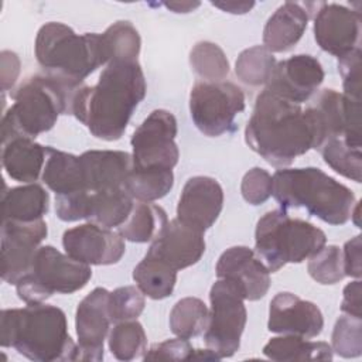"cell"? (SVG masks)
Instances as JSON below:
<instances>
[{
	"mask_svg": "<svg viewBox=\"0 0 362 362\" xmlns=\"http://www.w3.org/2000/svg\"><path fill=\"white\" fill-rule=\"evenodd\" d=\"M107 345L116 359L133 361L144 356L147 351V335L137 320L120 321L110 329Z\"/></svg>",
	"mask_w": 362,
	"mask_h": 362,
	"instance_id": "d6a6232c",
	"label": "cell"
},
{
	"mask_svg": "<svg viewBox=\"0 0 362 362\" xmlns=\"http://www.w3.org/2000/svg\"><path fill=\"white\" fill-rule=\"evenodd\" d=\"M133 280L144 296L151 300H163L174 291L177 270L163 262L144 256L133 269Z\"/></svg>",
	"mask_w": 362,
	"mask_h": 362,
	"instance_id": "f546056e",
	"label": "cell"
},
{
	"mask_svg": "<svg viewBox=\"0 0 362 362\" xmlns=\"http://www.w3.org/2000/svg\"><path fill=\"white\" fill-rule=\"evenodd\" d=\"M267 328L270 332L310 339L322 332L324 317L313 301L303 300L288 291H280L270 301Z\"/></svg>",
	"mask_w": 362,
	"mask_h": 362,
	"instance_id": "ffe728a7",
	"label": "cell"
},
{
	"mask_svg": "<svg viewBox=\"0 0 362 362\" xmlns=\"http://www.w3.org/2000/svg\"><path fill=\"white\" fill-rule=\"evenodd\" d=\"M34 52L45 75L81 86L99 66L107 65L109 54L102 34H76L64 23L44 24L35 37Z\"/></svg>",
	"mask_w": 362,
	"mask_h": 362,
	"instance_id": "8992f818",
	"label": "cell"
},
{
	"mask_svg": "<svg viewBox=\"0 0 362 362\" xmlns=\"http://www.w3.org/2000/svg\"><path fill=\"white\" fill-rule=\"evenodd\" d=\"M310 10L307 4L286 1L266 21L263 28V45L273 52H286L291 49L303 37Z\"/></svg>",
	"mask_w": 362,
	"mask_h": 362,
	"instance_id": "cb8c5ba5",
	"label": "cell"
},
{
	"mask_svg": "<svg viewBox=\"0 0 362 362\" xmlns=\"http://www.w3.org/2000/svg\"><path fill=\"white\" fill-rule=\"evenodd\" d=\"M164 6L170 10H173L174 13H189L194 8H197L199 6V3H192V1H170V3H164Z\"/></svg>",
	"mask_w": 362,
	"mask_h": 362,
	"instance_id": "c3c4849f",
	"label": "cell"
},
{
	"mask_svg": "<svg viewBox=\"0 0 362 362\" xmlns=\"http://www.w3.org/2000/svg\"><path fill=\"white\" fill-rule=\"evenodd\" d=\"M314 38L322 51L338 58L361 48L359 11L337 3H318L314 16Z\"/></svg>",
	"mask_w": 362,
	"mask_h": 362,
	"instance_id": "9a60e30c",
	"label": "cell"
},
{
	"mask_svg": "<svg viewBox=\"0 0 362 362\" xmlns=\"http://www.w3.org/2000/svg\"><path fill=\"white\" fill-rule=\"evenodd\" d=\"M281 209L304 208L325 223L338 226L351 219L355 194L321 168H281L273 174V194Z\"/></svg>",
	"mask_w": 362,
	"mask_h": 362,
	"instance_id": "5b68a950",
	"label": "cell"
},
{
	"mask_svg": "<svg viewBox=\"0 0 362 362\" xmlns=\"http://www.w3.org/2000/svg\"><path fill=\"white\" fill-rule=\"evenodd\" d=\"M194 72L206 82H221L229 75V61L223 49L211 41L197 42L189 52Z\"/></svg>",
	"mask_w": 362,
	"mask_h": 362,
	"instance_id": "d590c367",
	"label": "cell"
},
{
	"mask_svg": "<svg viewBox=\"0 0 362 362\" xmlns=\"http://www.w3.org/2000/svg\"><path fill=\"white\" fill-rule=\"evenodd\" d=\"M47 160V147L30 137H13L3 143L1 164L6 174L17 181L30 184L38 180Z\"/></svg>",
	"mask_w": 362,
	"mask_h": 362,
	"instance_id": "d4e9b609",
	"label": "cell"
},
{
	"mask_svg": "<svg viewBox=\"0 0 362 362\" xmlns=\"http://www.w3.org/2000/svg\"><path fill=\"white\" fill-rule=\"evenodd\" d=\"M48 235L44 219L34 222L1 221V279L14 284L28 272L35 252Z\"/></svg>",
	"mask_w": 362,
	"mask_h": 362,
	"instance_id": "4fadbf2b",
	"label": "cell"
},
{
	"mask_svg": "<svg viewBox=\"0 0 362 362\" xmlns=\"http://www.w3.org/2000/svg\"><path fill=\"white\" fill-rule=\"evenodd\" d=\"M195 349L184 338H171L153 344L144 354V361H191Z\"/></svg>",
	"mask_w": 362,
	"mask_h": 362,
	"instance_id": "b9f144b4",
	"label": "cell"
},
{
	"mask_svg": "<svg viewBox=\"0 0 362 362\" xmlns=\"http://www.w3.org/2000/svg\"><path fill=\"white\" fill-rule=\"evenodd\" d=\"M147 83L139 61H110L95 85H82L72 100V115L92 136L119 140L144 99Z\"/></svg>",
	"mask_w": 362,
	"mask_h": 362,
	"instance_id": "7a4b0ae2",
	"label": "cell"
},
{
	"mask_svg": "<svg viewBox=\"0 0 362 362\" xmlns=\"http://www.w3.org/2000/svg\"><path fill=\"white\" fill-rule=\"evenodd\" d=\"M240 192L247 204L262 205L273 194V177L264 168L253 167L243 175Z\"/></svg>",
	"mask_w": 362,
	"mask_h": 362,
	"instance_id": "60d3db41",
	"label": "cell"
},
{
	"mask_svg": "<svg viewBox=\"0 0 362 362\" xmlns=\"http://www.w3.org/2000/svg\"><path fill=\"white\" fill-rule=\"evenodd\" d=\"M218 279L233 283L245 300L263 298L270 288V272L247 246H232L218 259L215 267Z\"/></svg>",
	"mask_w": 362,
	"mask_h": 362,
	"instance_id": "d6986e66",
	"label": "cell"
},
{
	"mask_svg": "<svg viewBox=\"0 0 362 362\" xmlns=\"http://www.w3.org/2000/svg\"><path fill=\"white\" fill-rule=\"evenodd\" d=\"M209 321L204 334L205 345L221 359L232 356L240 346L247 311L240 290L225 279H218L209 291Z\"/></svg>",
	"mask_w": 362,
	"mask_h": 362,
	"instance_id": "9c48e42d",
	"label": "cell"
},
{
	"mask_svg": "<svg viewBox=\"0 0 362 362\" xmlns=\"http://www.w3.org/2000/svg\"><path fill=\"white\" fill-rule=\"evenodd\" d=\"M341 311L346 315L362 318L361 315V280L356 279L348 283L342 293Z\"/></svg>",
	"mask_w": 362,
	"mask_h": 362,
	"instance_id": "bcb514c9",
	"label": "cell"
},
{
	"mask_svg": "<svg viewBox=\"0 0 362 362\" xmlns=\"http://www.w3.org/2000/svg\"><path fill=\"white\" fill-rule=\"evenodd\" d=\"M81 86L45 74L28 76L11 93L14 103L3 115V143L13 137L35 139L51 130L61 115H72V100Z\"/></svg>",
	"mask_w": 362,
	"mask_h": 362,
	"instance_id": "277c9868",
	"label": "cell"
},
{
	"mask_svg": "<svg viewBox=\"0 0 362 362\" xmlns=\"http://www.w3.org/2000/svg\"><path fill=\"white\" fill-rule=\"evenodd\" d=\"M168 222L165 211L153 202H136L127 219L117 228V233L134 243L151 242Z\"/></svg>",
	"mask_w": 362,
	"mask_h": 362,
	"instance_id": "f1b7e54d",
	"label": "cell"
},
{
	"mask_svg": "<svg viewBox=\"0 0 362 362\" xmlns=\"http://www.w3.org/2000/svg\"><path fill=\"white\" fill-rule=\"evenodd\" d=\"M263 354L279 362L296 361H332L334 352L328 342L308 341L297 335H281L269 339L263 346Z\"/></svg>",
	"mask_w": 362,
	"mask_h": 362,
	"instance_id": "83f0119b",
	"label": "cell"
},
{
	"mask_svg": "<svg viewBox=\"0 0 362 362\" xmlns=\"http://www.w3.org/2000/svg\"><path fill=\"white\" fill-rule=\"evenodd\" d=\"M177 132V119L170 110H153L130 139L133 168L173 170L180 158Z\"/></svg>",
	"mask_w": 362,
	"mask_h": 362,
	"instance_id": "8fae6325",
	"label": "cell"
},
{
	"mask_svg": "<svg viewBox=\"0 0 362 362\" xmlns=\"http://www.w3.org/2000/svg\"><path fill=\"white\" fill-rule=\"evenodd\" d=\"M90 277L89 264L45 245L35 252L28 272L16 283V291L25 304H40L55 293L72 294L82 290Z\"/></svg>",
	"mask_w": 362,
	"mask_h": 362,
	"instance_id": "ba28073f",
	"label": "cell"
},
{
	"mask_svg": "<svg viewBox=\"0 0 362 362\" xmlns=\"http://www.w3.org/2000/svg\"><path fill=\"white\" fill-rule=\"evenodd\" d=\"M361 250H362L361 235H356L352 239L345 242L344 250H342V262H344L345 276H349L354 279H361V274H362Z\"/></svg>",
	"mask_w": 362,
	"mask_h": 362,
	"instance_id": "ee69618b",
	"label": "cell"
},
{
	"mask_svg": "<svg viewBox=\"0 0 362 362\" xmlns=\"http://www.w3.org/2000/svg\"><path fill=\"white\" fill-rule=\"evenodd\" d=\"M308 259V274L317 283L328 286L339 283L345 277L342 250L338 246H322L317 253H314Z\"/></svg>",
	"mask_w": 362,
	"mask_h": 362,
	"instance_id": "74e56055",
	"label": "cell"
},
{
	"mask_svg": "<svg viewBox=\"0 0 362 362\" xmlns=\"http://www.w3.org/2000/svg\"><path fill=\"white\" fill-rule=\"evenodd\" d=\"M146 305L144 294L137 286H123L110 291L109 311L112 322L137 320Z\"/></svg>",
	"mask_w": 362,
	"mask_h": 362,
	"instance_id": "ab89813d",
	"label": "cell"
},
{
	"mask_svg": "<svg viewBox=\"0 0 362 362\" xmlns=\"http://www.w3.org/2000/svg\"><path fill=\"white\" fill-rule=\"evenodd\" d=\"M318 151L325 164L339 175L355 182L362 181V150L351 147L341 137L327 140Z\"/></svg>",
	"mask_w": 362,
	"mask_h": 362,
	"instance_id": "e575fe53",
	"label": "cell"
},
{
	"mask_svg": "<svg viewBox=\"0 0 362 362\" xmlns=\"http://www.w3.org/2000/svg\"><path fill=\"white\" fill-rule=\"evenodd\" d=\"M314 109L324 133V143L329 139L341 137L351 147H362L361 100H354L335 89H322Z\"/></svg>",
	"mask_w": 362,
	"mask_h": 362,
	"instance_id": "44dd1931",
	"label": "cell"
},
{
	"mask_svg": "<svg viewBox=\"0 0 362 362\" xmlns=\"http://www.w3.org/2000/svg\"><path fill=\"white\" fill-rule=\"evenodd\" d=\"M321 62L308 54H298L276 64L264 89L288 102H307L324 82Z\"/></svg>",
	"mask_w": 362,
	"mask_h": 362,
	"instance_id": "e0dca14e",
	"label": "cell"
},
{
	"mask_svg": "<svg viewBox=\"0 0 362 362\" xmlns=\"http://www.w3.org/2000/svg\"><path fill=\"white\" fill-rule=\"evenodd\" d=\"M41 178L55 195L86 191L79 156L52 147H47V160Z\"/></svg>",
	"mask_w": 362,
	"mask_h": 362,
	"instance_id": "4316f807",
	"label": "cell"
},
{
	"mask_svg": "<svg viewBox=\"0 0 362 362\" xmlns=\"http://www.w3.org/2000/svg\"><path fill=\"white\" fill-rule=\"evenodd\" d=\"M204 253V232L174 218L151 240L146 257L163 262L178 272L195 264Z\"/></svg>",
	"mask_w": 362,
	"mask_h": 362,
	"instance_id": "ac0fdd59",
	"label": "cell"
},
{
	"mask_svg": "<svg viewBox=\"0 0 362 362\" xmlns=\"http://www.w3.org/2000/svg\"><path fill=\"white\" fill-rule=\"evenodd\" d=\"M133 205L134 201L124 188L78 191L55 197V212L61 221L86 219L107 229L119 228L130 215Z\"/></svg>",
	"mask_w": 362,
	"mask_h": 362,
	"instance_id": "7c38bea8",
	"label": "cell"
},
{
	"mask_svg": "<svg viewBox=\"0 0 362 362\" xmlns=\"http://www.w3.org/2000/svg\"><path fill=\"white\" fill-rule=\"evenodd\" d=\"M338 71L342 78L344 95L361 100V48L338 58Z\"/></svg>",
	"mask_w": 362,
	"mask_h": 362,
	"instance_id": "7bdbcfd3",
	"label": "cell"
},
{
	"mask_svg": "<svg viewBox=\"0 0 362 362\" xmlns=\"http://www.w3.org/2000/svg\"><path fill=\"white\" fill-rule=\"evenodd\" d=\"M327 243L324 230L315 225L291 218L286 209L266 212L255 229V253L270 273L288 263H301Z\"/></svg>",
	"mask_w": 362,
	"mask_h": 362,
	"instance_id": "52a82bcc",
	"label": "cell"
},
{
	"mask_svg": "<svg viewBox=\"0 0 362 362\" xmlns=\"http://www.w3.org/2000/svg\"><path fill=\"white\" fill-rule=\"evenodd\" d=\"M62 246L68 256L89 266L115 264L126 252L124 239L117 232L92 222L66 229Z\"/></svg>",
	"mask_w": 362,
	"mask_h": 362,
	"instance_id": "2e32d148",
	"label": "cell"
},
{
	"mask_svg": "<svg viewBox=\"0 0 362 362\" xmlns=\"http://www.w3.org/2000/svg\"><path fill=\"white\" fill-rule=\"evenodd\" d=\"M245 141L266 163L284 168L308 150H318L324 134L314 106L303 110L263 89L246 124Z\"/></svg>",
	"mask_w": 362,
	"mask_h": 362,
	"instance_id": "6da1fadb",
	"label": "cell"
},
{
	"mask_svg": "<svg viewBox=\"0 0 362 362\" xmlns=\"http://www.w3.org/2000/svg\"><path fill=\"white\" fill-rule=\"evenodd\" d=\"M277 61L264 45H253L243 49L236 62V76L249 86L266 85L270 79Z\"/></svg>",
	"mask_w": 362,
	"mask_h": 362,
	"instance_id": "836d02e7",
	"label": "cell"
},
{
	"mask_svg": "<svg viewBox=\"0 0 362 362\" xmlns=\"http://www.w3.org/2000/svg\"><path fill=\"white\" fill-rule=\"evenodd\" d=\"M174 185L173 170H136L132 168L123 188L133 199L154 202L165 197Z\"/></svg>",
	"mask_w": 362,
	"mask_h": 362,
	"instance_id": "1f68e13d",
	"label": "cell"
},
{
	"mask_svg": "<svg viewBox=\"0 0 362 362\" xmlns=\"http://www.w3.org/2000/svg\"><path fill=\"white\" fill-rule=\"evenodd\" d=\"M0 345L35 362L78 361L65 313L49 304H27L0 313Z\"/></svg>",
	"mask_w": 362,
	"mask_h": 362,
	"instance_id": "3957f363",
	"label": "cell"
},
{
	"mask_svg": "<svg viewBox=\"0 0 362 362\" xmlns=\"http://www.w3.org/2000/svg\"><path fill=\"white\" fill-rule=\"evenodd\" d=\"M79 160L85 189L90 192L123 188L133 168L132 154L120 150H88Z\"/></svg>",
	"mask_w": 362,
	"mask_h": 362,
	"instance_id": "603a6c76",
	"label": "cell"
},
{
	"mask_svg": "<svg viewBox=\"0 0 362 362\" xmlns=\"http://www.w3.org/2000/svg\"><path fill=\"white\" fill-rule=\"evenodd\" d=\"M109 296L105 287L93 288L76 307L75 329L78 337V361L99 362L103 359V344L109 335L112 318Z\"/></svg>",
	"mask_w": 362,
	"mask_h": 362,
	"instance_id": "5bb4252c",
	"label": "cell"
},
{
	"mask_svg": "<svg viewBox=\"0 0 362 362\" xmlns=\"http://www.w3.org/2000/svg\"><path fill=\"white\" fill-rule=\"evenodd\" d=\"M209 321V310L198 297L178 300L170 311V328L174 335L191 339L205 332Z\"/></svg>",
	"mask_w": 362,
	"mask_h": 362,
	"instance_id": "4dcf8cb0",
	"label": "cell"
},
{
	"mask_svg": "<svg viewBox=\"0 0 362 362\" xmlns=\"http://www.w3.org/2000/svg\"><path fill=\"white\" fill-rule=\"evenodd\" d=\"M212 6L226 13L245 14L255 6V3L253 1H212Z\"/></svg>",
	"mask_w": 362,
	"mask_h": 362,
	"instance_id": "7dc6e473",
	"label": "cell"
},
{
	"mask_svg": "<svg viewBox=\"0 0 362 362\" xmlns=\"http://www.w3.org/2000/svg\"><path fill=\"white\" fill-rule=\"evenodd\" d=\"M243 90L233 82H197L189 92V113L195 127L208 137L235 129V117L245 110Z\"/></svg>",
	"mask_w": 362,
	"mask_h": 362,
	"instance_id": "30bf717a",
	"label": "cell"
},
{
	"mask_svg": "<svg viewBox=\"0 0 362 362\" xmlns=\"http://www.w3.org/2000/svg\"><path fill=\"white\" fill-rule=\"evenodd\" d=\"M223 189L208 175H195L187 180L177 204V218L184 223L205 232L221 215Z\"/></svg>",
	"mask_w": 362,
	"mask_h": 362,
	"instance_id": "7402d4cb",
	"label": "cell"
},
{
	"mask_svg": "<svg viewBox=\"0 0 362 362\" xmlns=\"http://www.w3.org/2000/svg\"><path fill=\"white\" fill-rule=\"evenodd\" d=\"M332 352L342 358H356L362 354V321L358 317L342 315L332 331Z\"/></svg>",
	"mask_w": 362,
	"mask_h": 362,
	"instance_id": "f35d334b",
	"label": "cell"
},
{
	"mask_svg": "<svg viewBox=\"0 0 362 362\" xmlns=\"http://www.w3.org/2000/svg\"><path fill=\"white\" fill-rule=\"evenodd\" d=\"M102 35L109 54V62L115 59L137 61L141 40L139 31L130 21H116Z\"/></svg>",
	"mask_w": 362,
	"mask_h": 362,
	"instance_id": "8d00e7d4",
	"label": "cell"
},
{
	"mask_svg": "<svg viewBox=\"0 0 362 362\" xmlns=\"http://www.w3.org/2000/svg\"><path fill=\"white\" fill-rule=\"evenodd\" d=\"M20 75V59L13 51H1L0 54V79L1 93L13 89Z\"/></svg>",
	"mask_w": 362,
	"mask_h": 362,
	"instance_id": "f6af8a7d",
	"label": "cell"
},
{
	"mask_svg": "<svg viewBox=\"0 0 362 362\" xmlns=\"http://www.w3.org/2000/svg\"><path fill=\"white\" fill-rule=\"evenodd\" d=\"M49 209V194L35 182L8 188L1 195L3 221L34 222Z\"/></svg>",
	"mask_w": 362,
	"mask_h": 362,
	"instance_id": "484cf974",
	"label": "cell"
}]
</instances>
